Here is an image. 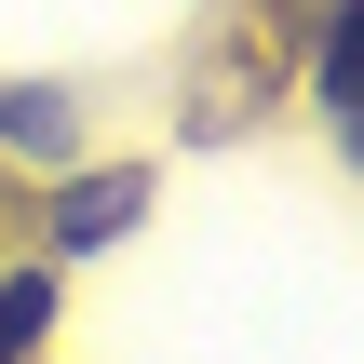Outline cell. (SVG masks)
<instances>
[{
    "mask_svg": "<svg viewBox=\"0 0 364 364\" xmlns=\"http://www.w3.org/2000/svg\"><path fill=\"white\" fill-rule=\"evenodd\" d=\"M324 108H338V149L364 162V0L324 14Z\"/></svg>",
    "mask_w": 364,
    "mask_h": 364,
    "instance_id": "6da1fadb",
    "label": "cell"
},
{
    "mask_svg": "<svg viewBox=\"0 0 364 364\" xmlns=\"http://www.w3.org/2000/svg\"><path fill=\"white\" fill-rule=\"evenodd\" d=\"M122 216H135V176H81L68 189V243H108Z\"/></svg>",
    "mask_w": 364,
    "mask_h": 364,
    "instance_id": "7a4b0ae2",
    "label": "cell"
},
{
    "mask_svg": "<svg viewBox=\"0 0 364 364\" xmlns=\"http://www.w3.org/2000/svg\"><path fill=\"white\" fill-rule=\"evenodd\" d=\"M41 311H54V284H41V270H14V284H0V364L41 338Z\"/></svg>",
    "mask_w": 364,
    "mask_h": 364,
    "instance_id": "3957f363",
    "label": "cell"
},
{
    "mask_svg": "<svg viewBox=\"0 0 364 364\" xmlns=\"http://www.w3.org/2000/svg\"><path fill=\"white\" fill-rule=\"evenodd\" d=\"M0 135H14V149H68V108H54V95H0Z\"/></svg>",
    "mask_w": 364,
    "mask_h": 364,
    "instance_id": "277c9868",
    "label": "cell"
}]
</instances>
